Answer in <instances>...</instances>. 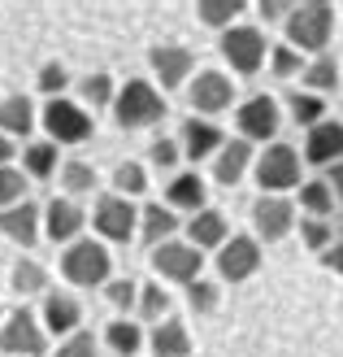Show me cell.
<instances>
[{
  "label": "cell",
  "mask_w": 343,
  "mask_h": 357,
  "mask_svg": "<svg viewBox=\"0 0 343 357\" xmlns=\"http://www.w3.org/2000/svg\"><path fill=\"white\" fill-rule=\"evenodd\" d=\"M113 183H118V196H139L143 188H148V174H143L139 162H122L113 170Z\"/></svg>",
  "instance_id": "38"
},
{
  "label": "cell",
  "mask_w": 343,
  "mask_h": 357,
  "mask_svg": "<svg viewBox=\"0 0 343 357\" xmlns=\"http://www.w3.org/2000/svg\"><path fill=\"white\" fill-rule=\"evenodd\" d=\"M287 109H292V118H296V127H317V122H326V100L321 96H313V92H292L287 96Z\"/></svg>",
  "instance_id": "27"
},
{
  "label": "cell",
  "mask_w": 343,
  "mask_h": 357,
  "mask_svg": "<svg viewBox=\"0 0 343 357\" xmlns=\"http://www.w3.org/2000/svg\"><path fill=\"white\" fill-rule=\"evenodd\" d=\"M300 236H304V244H309L313 253H326V248L335 244V236H330V227H326V218H304V227H300Z\"/></svg>",
  "instance_id": "40"
},
{
  "label": "cell",
  "mask_w": 343,
  "mask_h": 357,
  "mask_svg": "<svg viewBox=\"0 0 343 357\" xmlns=\"http://www.w3.org/2000/svg\"><path fill=\"white\" fill-rule=\"evenodd\" d=\"M174 231H178V218L170 205H148L139 213V240L148 248H161L166 240H174Z\"/></svg>",
  "instance_id": "24"
},
{
  "label": "cell",
  "mask_w": 343,
  "mask_h": 357,
  "mask_svg": "<svg viewBox=\"0 0 343 357\" xmlns=\"http://www.w3.org/2000/svg\"><path fill=\"white\" fill-rule=\"evenodd\" d=\"M26 174L31 178H52L57 174V162H61V153H57V144L52 139H44V144H26Z\"/></svg>",
  "instance_id": "30"
},
{
  "label": "cell",
  "mask_w": 343,
  "mask_h": 357,
  "mask_svg": "<svg viewBox=\"0 0 343 357\" xmlns=\"http://www.w3.org/2000/svg\"><path fill=\"white\" fill-rule=\"evenodd\" d=\"M61 188H65L70 196L96 192V170L87 166V162H65V166H61Z\"/></svg>",
  "instance_id": "36"
},
{
  "label": "cell",
  "mask_w": 343,
  "mask_h": 357,
  "mask_svg": "<svg viewBox=\"0 0 343 357\" xmlns=\"http://www.w3.org/2000/svg\"><path fill=\"white\" fill-rule=\"evenodd\" d=\"M300 205H304V213H309V218H326V213L335 209V192H330V183H326V178H313V183H304V188H300Z\"/></svg>",
  "instance_id": "32"
},
{
  "label": "cell",
  "mask_w": 343,
  "mask_h": 357,
  "mask_svg": "<svg viewBox=\"0 0 343 357\" xmlns=\"http://www.w3.org/2000/svg\"><path fill=\"white\" fill-rule=\"evenodd\" d=\"M234 127H239V139H248V144H269L278 131V105L274 96H248L239 105V114H234Z\"/></svg>",
  "instance_id": "10"
},
{
  "label": "cell",
  "mask_w": 343,
  "mask_h": 357,
  "mask_svg": "<svg viewBox=\"0 0 343 357\" xmlns=\"http://www.w3.org/2000/svg\"><path fill=\"white\" fill-rule=\"evenodd\" d=\"M31 127H35V105L26 96H5L0 100V131L9 139L13 135H31Z\"/></svg>",
  "instance_id": "25"
},
{
  "label": "cell",
  "mask_w": 343,
  "mask_h": 357,
  "mask_svg": "<svg viewBox=\"0 0 343 357\" xmlns=\"http://www.w3.org/2000/svg\"><path fill=\"white\" fill-rule=\"evenodd\" d=\"M109 253H104V244L96 240H74L65 244L61 253V275L74 283V288H104L109 283Z\"/></svg>",
  "instance_id": "3"
},
{
  "label": "cell",
  "mask_w": 343,
  "mask_h": 357,
  "mask_svg": "<svg viewBox=\"0 0 343 357\" xmlns=\"http://www.w3.org/2000/svg\"><path fill=\"white\" fill-rule=\"evenodd\" d=\"M269 70H274L278 79H292V75H300V70H309V66H304V57L292 44H278V48H269Z\"/></svg>",
  "instance_id": "37"
},
{
  "label": "cell",
  "mask_w": 343,
  "mask_h": 357,
  "mask_svg": "<svg viewBox=\"0 0 343 357\" xmlns=\"http://www.w3.org/2000/svg\"><path fill=\"white\" fill-rule=\"evenodd\" d=\"M196 13H200L205 26H222V31H230L234 17L244 13V0H200V5H196Z\"/></svg>",
  "instance_id": "31"
},
{
  "label": "cell",
  "mask_w": 343,
  "mask_h": 357,
  "mask_svg": "<svg viewBox=\"0 0 343 357\" xmlns=\"http://www.w3.org/2000/svg\"><path fill=\"white\" fill-rule=\"evenodd\" d=\"M252 222H257L261 240H282L287 231L296 227V209H292V201H282V196H261V201L252 205Z\"/></svg>",
  "instance_id": "16"
},
{
  "label": "cell",
  "mask_w": 343,
  "mask_h": 357,
  "mask_svg": "<svg viewBox=\"0 0 343 357\" xmlns=\"http://www.w3.org/2000/svg\"><path fill=\"white\" fill-rule=\"evenodd\" d=\"M79 96H83V105L87 109H104V105H113L118 100V92H113V79L109 75H87L83 83H79Z\"/></svg>",
  "instance_id": "33"
},
{
  "label": "cell",
  "mask_w": 343,
  "mask_h": 357,
  "mask_svg": "<svg viewBox=\"0 0 343 357\" xmlns=\"http://www.w3.org/2000/svg\"><path fill=\"white\" fill-rule=\"evenodd\" d=\"M282 26H287V44L296 52H326L335 35V9L326 0H309V5H296Z\"/></svg>",
  "instance_id": "1"
},
{
  "label": "cell",
  "mask_w": 343,
  "mask_h": 357,
  "mask_svg": "<svg viewBox=\"0 0 343 357\" xmlns=\"http://www.w3.org/2000/svg\"><path fill=\"white\" fill-rule=\"evenodd\" d=\"M92 222H96V231H100L104 240L126 244V240H131V231L139 227V213H135V205L126 201V196H100Z\"/></svg>",
  "instance_id": "12"
},
{
  "label": "cell",
  "mask_w": 343,
  "mask_h": 357,
  "mask_svg": "<svg viewBox=\"0 0 343 357\" xmlns=\"http://www.w3.org/2000/svg\"><path fill=\"white\" fill-rule=\"evenodd\" d=\"M44 222V209L35 205V201H22V205H13V209H0V231L13 240V244H22V248H31L35 240H40V227Z\"/></svg>",
  "instance_id": "17"
},
{
  "label": "cell",
  "mask_w": 343,
  "mask_h": 357,
  "mask_svg": "<svg viewBox=\"0 0 343 357\" xmlns=\"http://www.w3.org/2000/svg\"><path fill=\"white\" fill-rule=\"evenodd\" d=\"M135 310H139L143 323H166V318H170V292L161 288V283H143Z\"/></svg>",
  "instance_id": "29"
},
{
  "label": "cell",
  "mask_w": 343,
  "mask_h": 357,
  "mask_svg": "<svg viewBox=\"0 0 343 357\" xmlns=\"http://www.w3.org/2000/svg\"><path fill=\"white\" fill-rule=\"evenodd\" d=\"M148 344H152V357H191V335H187V327L178 323V318L157 323Z\"/></svg>",
  "instance_id": "23"
},
{
  "label": "cell",
  "mask_w": 343,
  "mask_h": 357,
  "mask_svg": "<svg viewBox=\"0 0 343 357\" xmlns=\"http://www.w3.org/2000/svg\"><path fill=\"white\" fill-rule=\"evenodd\" d=\"M257 266H261V244L252 240V236H230L222 248H218V275L226 283H244L257 275Z\"/></svg>",
  "instance_id": "11"
},
{
  "label": "cell",
  "mask_w": 343,
  "mask_h": 357,
  "mask_svg": "<svg viewBox=\"0 0 343 357\" xmlns=\"http://www.w3.org/2000/svg\"><path fill=\"white\" fill-rule=\"evenodd\" d=\"M226 218L218 209H200V213H191V222H187V244H196L205 253V248H222L230 236H226Z\"/></svg>",
  "instance_id": "22"
},
{
  "label": "cell",
  "mask_w": 343,
  "mask_h": 357,
  "mask_svg": "<svg viewBox=\"0 0 343 357\" xmlns=\"http://www.w3.org/2000/svg\"><path fill=\"white\" fill-rule=\"evenodd\" d=\"M321 261H326V266H330L335 275H343V244H330L326 253H321Z\"/></svg>",
  "instance_id": "46"
},
{
  "label": "cell",
  "mask_w": 343,
  "mask_h": 357,
  "mask_svg": "<svg viewBox=\"0 0 343 357\" xmlns=\"http://www.w3.org/2000/svg\"><path fill=\"white\" fill-rule=\"evenodd\" d=\"M104 301H109L118 314H126L131 305H139V288L131 279H109V283H104Z\"/></svg>",
  "instance_id": "39"
},
{
  "label": "cell",
  "mask_w": 343,
  "mask_h": 357,
  "mask_svg": "<svg viewBox=\"0 0 343 357\" xmlns=\"http://www.w3.org/2000/svg\"><path fill=\"white\" fill-rule=\"evenodd\" d=\"M44 344H48V335L35 323V314L26 305L13 310L5 323H0V353L5 357H44Z\"/></svg>",
  "instance_id": "7"
},
{
  "label": "cell",
  "mask_w": 343,
  "mask_h": 357,
  "mask_svg": "<svg viewBox=\"0 0 343 357\" xmlns=\"http://www.w3.org/2000/svg\"><path fill=\"white\" fill-rule=\"evenodd\" d=\"M148 57H152V75L161 87H183L196 70V52L183 44H157Z\"/></svg>",
  "instance_id": "13"
},
{
  "label": "cell",
  "mask_w": 343,
  "mask_h": 357,
  "mask_svg": "<svg viewBox=\"0 0 343 357\" xmlns=\"http://www.w3.org/2000/svg\"><path fill=\"white\" fill-rule=\"evenodd\" d=\"M83 323V305L65 292H48L44 301V331L48 335H74Z\"/></svg>",
  "instance_id": "19"
},
{
  "label": "cell",
  "mask_w": 343,
  "mask_h": 357,
  "mask_svg": "<svg viewBox=\"0 0 343 357\" xmlns=\"http://www.w3.org/2000/svg\"><path fill=\"white\" fill-rule=\"evenodd\" d=\"M304 162L309 166H339L343 162V122H317V127L309 131V139H304Z\"/></svg>",
  "instance_id": "14"
},
{
  "label": "cell",
  "mask_w": 343,
  "mask_h": 357,
  "mask_svg": "<svg viewBox=\"0 0 343 357\" xmlns=\"http://www.w3.org/2000/svg\"><path fill=\"white\" fill-rule=\"evenodd\" d=\"M209 201V192H205V178L200 174H174L170 178V188H166V205L170 209H187V213H200V209H209L205 205Z\"/></svg>",
  "instance_id": "21"
},
{
  "label": "cell",
  "mask_w": 343,
  "mask_h": 357,
  "mask_svg": "<svg viewBox=\"0 0 343 357\" xmlns=\"http://www.w3.org/2000/svg\"><path fill=\"white\" fill-rule=\"evenodd\" d=\"M113 118H118V127H126V131L152 127V122L166 118V96H161L148 79H131L118 92V100H113Z\"/></svg>",
  "instance_id": "2"
},
{
  "label": "cell",
  "mask_w": 343,
  "mask_h": 357,
  "mask_svg": "<svg viewBox=\"0 0 343 357\" xmlns=\"http://www.w3.org/2000/svg\"><path fill=\"white\" fill-rule=\"evenodd\" d=\"M292 9H296V5H282V0H261V5H257V13L265 17V22H278V17H292Z\"/></svg>",
  "instance_id": "45"
},
{
  "label": "cell",
  "mask_w": 343,
  "mask_h": 357,
  "mask_svg": "<svg viewBox=\"0 0 343 357\" xmlns=\"http://www.w3.org/2000/svg\"><path fill=\"white\" fill-rule=\"evenodd\" d=\"M26 170H13V166H5L0 170V209H13V205H22V201H31L26 196Z\"/></svg>",
  "instance_id": "35"
},
{
  "label": "cell",
  "mask_w": 343,
  "mask_h": 357,
  "mask_svg": "<svg viewBox=\"0 0 343 357\" xmlns=\"http://www.w3.org/2000/svg\"><path fill=\"white\" fill-rule=\"evenodd\" d=\"M187 305H191L196 314H213V310H218V288H213V283H205V279H196L191 288H187Z\"/></svg>",
  "instance_id": "41"
},
{
  "label": "cell",
  "mask_w": 343,
  "mask_h": 357,
  "mask_svg": "<svg viewBox=\"0 0 343 357\" xmlns=\"http://www.w3.org/2000/svg\"><path fill=\"white\" fill-rule=\"evenodd\" d=\"M9 162H13V139H9L5 131H0V170H5Z\"/></svg>",
  "instance_id": "48"
},
{
  "label": "cell",
  "mask_w": 343,
  "mask_h": 357,
  "mask_svg": "<svg viewBox=\"0 0 343 357\" xmlns=\"http://www.w3.org/2000/svg\"><path fill=\"white\" fill-rule=\"evenodd\" d=\"M218 48H222L226 66L234 70V75H244V79L257 75V70L265 66V57H269V44H265L261 26H230V31H222Z\"/></svg>",
  "instance_id": "4"
},
{
  "label": "cell",
  "mask_w": 343,
  "mask_h": 357,
  "mask_svg": "<svg viewBox=\"0 0 343 357\" xmlns=\"http://www.w3.org/2000/svg\"><path fill=\"white\" fill-rule=\"evenodd\" d=\"M44 131H48V139L52 144H83L87 135H92V114L83 109V105H74V100H65V96H57V100H48L44 105Z\"/></svg>",
  "instance_id": "5"
},
{
  "label": "cell",
  "mask_w": 343,
  "mask_h": 357,
  "mask_svg": "<svg viewBox=\"0 0 343 357\" xmlns=\"http://www.w3.org/2000/svg\"><path fill=\"white\" fill-rule=\"evenodd\" d=\"M61 357H96V335L92 331H74L61 344Z\"/></svg>",
  "instance_id": "44"
},
{
  "label": "cell",
  "mask_w": 343,
  "mask_h": 357,
  "mask_svg": "<svg viewBox=\"0 0 343 357\" xmlns=\"http://www.w3.org/2000/svg\"><path fill=\"white\" fill-rule=\"evenodd\" d=\"M148 157H152V162H157L161 170H174L178 162H183V144H178V139H152Z\"/></svg>",
  "instance_id": "43"
},
{
  "label": "cell",
  "mask_w": 343,
  "mask_h": 357,
  "mask_svg": "<svg viewBox=\"0 0 343 357\" xmlns=\"http://www.w3.org/2000/svg\"><path fill=\"white\" fill-rule=\"evenodd\" d=\"M200 266H205V253L187 240H166L161 248H152V271L166 279V283H183L191 288L200 279Z\"/></svg>",
  "instance_id": "6"
},
{
  "label": "cell",
  "mask_w": 343,
  "mask_h": 357,
  "mask_svg": "<svg viewBox=\"0 0 343 357\" xmlns=\"http://www.w3.org/2000/svg\"><path fill=\"white\" fill-rule=\"evenodd\" d=\"M326 183H330V192H335V201H343V162H339V166H330Z\"/></svg>",
  "instance_id": "47"
},
{
  "label": "cell",
  "mask_w": 343,
  "mask_h": 357,
  "mask_svg": "<svg viewBox=\"0 0 343 357\" xmlns=\"http://www.w3.org/2000/svg\"><path fill=\"white\" fill-rule=\"evenodd\" d=\"M248 166H252V144L248 139H226V149L218 153V162H213V178H218L222 188H234L248 174Z\"/></svg>",
  "instance_id": "20"
},
{
  "label": "cell",
  "mask_w": 343,
  "mask_h": 357,
  "mask_svg": "<svg viewBox=\"0 0 343 357\" xmlns=\"http://www.w3.org/2000/svg\"><path fill=\"white\" fill-rule=\"evenodd\" d=\"M104 344H109L118 357H135L143 349V331L135 323H126V318H118V323L104 327Z\"/></svg>",
  "instance_id": "28"
},
{
  "label": "cell",
  "mask_w": 343,
  "mask_h": 357,
  "mask_svg": "<svg viewBox=\"0 0 343 357\" xmlns=\"http://www.w3.org/2000/svg\"><path fill=\"white\" fill-rule=\"evenodd\" d=\"M9 283H13V292H17V296H40V292H48V271H44L40 261L22 257V261H13Z\"/></svg>",
  "instance_id": "26"
},
{
  "label": "cell",
  "mask_w": 343,
  "mask_h": 357,
  "mask_svg": "<svg viewBox=\"0 0 343 357\" xmlns=\"http://www.w3.org/2000/svg\"><path fill=\"white\" fill-rule=\"evenodd\" d=\"M187 100H191L196 118H213V114L230 109V100H234V83L222 75V70H200V75L191 79V87H187Z\"/></svg>",
  "instance_id": "9"
},
{
  "label": "cell",
  "mask_w": 343,
  "mask_h": 357,
  "mask_svg": "<svg viewBox=\"0 0 343 357\" xmlns=\"http://www.w3.org/2000/svg\"><path fill=\"white\" fill-rule=\"evenodd\" d=\"M183 157L187 162H205V157H213V153H222L226 149V135H222V127H213L209 118H187L183 122Z\"/></svg>",
  "instance_id": "15"
},
{
  "label": "cell",
  "mask_w": 343,
  "mask_h": 357,
  "mask_svg": "<svg viewBox=\"0 0 343 357\" xmlns=\"http://www.w3.org/2000/svg\"><path fill=\"white\" fill-rule=\"evenodd\" d=\"M304 87H309V92H330V87H339V61L321 52V57L304 70Z\"/></svg>",
  "instance_id": "34"
},
{
  "label": "cell",
  "mask_w": 343,
  "mask_h": 357,
  "mask_svg": "<svg viewBox=\"0 0 343 357\" xmlns=\"http://www.w3.org/2000/svg\"><path fill=\"white\" fill-rule=\"evenodd\" d=\"M65 83H70V75H65L61 61H48V66L40 70V92H44L48 100H57V92H65Z\"/></svg>",
  "instance_id": "42"
},
{
  "label": "cell",
  "mask_w": 343,
  "mask_h": 357,
  "mask_svg": "<svg viewBox=\"0 0 343 357\" xmlns=\"http://www.w3.org/2000/svg\"><path fill=\"white\" fill-rule=\"evenodd\" d=\"M257 183H261V192L300 188V153L292 144H269L257 157Z\"/></svg>",
  "instance_id": "8"
},
{
  "label": "cell",
  "mask_w": 343,
  "mask_h": 357,
  "mask_svg": "<svg viewBox=\"0 0 343 357\" xmlns=\"http://www.w3.org/2000/svg\"><path fill=\"white\" fill-rule=\"evenodd\" d=\"M83 231V209L70 201V196H57V201H48L44 209V236L57 240V244H74Z\"/></svg>",
  "instance_id": "18"
}]
</instances>
